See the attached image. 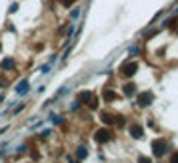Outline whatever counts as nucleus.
<instances>
[{
	"mask_svg": "<svg viewBox=\"0 0 178 163\" xmlns=\"http://www.w3.org/2000/svg\"><path fill=\"white\" fill-rule=\"evenodd\" d=\"M136 70H138V65H136V62H126V65L120 67V73H122L124 77H132Z\"/></svg>",
	"mask_w": 178,
	"mask_h": 163,
	"instance_id": "7ed1b4c3",
	"label": "nucleus"
},
{
	"mask_svg": "<svg viewBox=\"0 0 178 163\" xmlns=\"http://www.w3.org/2000/svg\"><path fill=\"white\" fill-rule=\"evenodd\" d=\"M86 99H90V93L86 91V93H82L80 95V101H86Z\"/></svg>",
	"mask_w": 178,
	"mask_h": 163,
	"instance_id": "1a4fd4ad",
	"label": "nucleus"
},
{
	"mask_svg": "<svg viewBox=\"0 0 178 163\" xmlns=\"http://www.w3.org/2000/svg\"><path fill=\"white\" fill-rule=\"evenodd\" d=\"M110 131L108 129H98L96 131V135H94V139L98 141V143H106V141H110Z\"/></svg>",
	"mask_w": 178,
	"mask_h": 163,
	"instance_id": "20e7f679",
	"label": "nucleus"
},
{
	"mask_svg": "<svg viewBox=\"0 0 178 163\" xmlns=\"http://www.w3.org/2000/svg\"><path fill=\"white\" fill-rule=\"evenodd\" d=\"M26 87H28V85L22 83V85H18V89H16V91H18V93H26Z\"/></svg>",
	"mask_w": 178,
	"mask_h": 163,
	"instance_id": "6e6552de",
	"label": "nucleus"
},
{
	"mask_svg": "<svg viewBox=\"0 0 178 163\" xmlns=\"http://www.w3.org/2000/svg\"><path fill=\"white\" fill-rule=\"evenodd\" d=\"M134 93H136V87H134L132 83H128V85L124 87V95H126V97H132Z\"/></svg>",
	"mask_w": 178,
	"mask_h": 163,
	"instance_id": "423d86ee",
	"label": "nucleus"
},
{
	"mask_svg": "<svg viewBox=\"0 0 178 163\" xmlns=\"http://www.w3.org/2000/svg\"><path fill=\"white\" fill-rule=\"evenodd\" d=\"M130 135H132L134 139H142V137H144V131H142V127H140L138 123H132V125H130Z\"/></svg>",
	"mask_w": 178,
	"mask_h": 163,
	"instance_id": "39448f33",
	"label": "nucleus"
},
{
	"mask_svg": "<svg viewBox=\"0 0 178 163\" xmlns=\"http://www.w3.org/2000/svg\"><path fill=\"white\" fill-rule=\"evenodd\" d=\"M172 161H178V155H174V157H172Z\"/></svg>",
	"mask_w": 178,
	"mask_h": 163,
	"instance_id": "ddd939ff",
	"label": "nucleus"
},
{
	"mask_svg": "<svg viewBox=\"0 0 178 163\" xmlns=\"http://www.w3.org/2000/svg\"><path fill=\"white\" fill-rule=\"evenodd\" d=\"M152 151H154L156 157H162V155H164V151H166V143H164V139L152 141Z\"/></svg>",
	"mask_w": 178,
	"mask_h": 163,
	"instance_id": "f257e3e1",
	"label": "nucleus"
},
{
	"mask_svg": "<svg viewBox=\"0 0 178 163\" xmlns=\"http://www.w3.org/2000/svg\"><path fill=\"white\" fill-rule=\"evenodd\" d=\"M78 157H86V147H84V149H80V151H78Z\"/></svg>",
	"mask_w": 178,
	"mask_h": 163,
	"instance_id": "9b49d317",
	"label": "nucleus"
},
{
	"mask_svg": "<svg viewBox=\"0 0 178 163\" xmlns=\"http://www.w3.org/2000/svg\"><path fill=\"white\" fill-rule=\"evenodd\" d=\"M60 2H62L64 6H68V4H72V0H60Z\"/></svg>",
	"mask_w": 178,
	"mask_h": 163,
	"instance_id": "f8f14e48",
	"label": "nucleus"
},
{
	"mask_svg": "<svg viewBox=\"0 0 178 163\" xmlns=\"http://www.w3.org/2000/svg\"><path fill=\"white\" fill-rule=\"evenodd\" d=\"M114 99H116V93H114V91H104V101L110 103V101H114Z\"/></svg>",
	"mask_w": 178,
	"mask_h": 163,
	"instance_id": "0eeeda50",
	"label": "nucleus"
},
{
	"mask_svg": "<svg viewBox=\"0 0 178 163\" xmlns=\"http://www.w3.org/2000/svg\"><path fill=\"white\" fill-rule=\"evenodd\" d=\"M152 99H154V95L150 93V91H144V93L138 95V105L140 107H148L150 103H152Z\"/></svg>",
	"mask_w": 178,
	"mask_h": 163,
	"instance_id": "f03ea898",
	"label": "nucleus"
},
{
	"mask_svg": "<svg viewBox=\"0 0 178 163\" xmlns=\"http://www.w3.org/2000/svg\"><path fill=\"white\" fill-rule=\"evenodd\" d=\"M12 65H14L12 60H4V67H6V69H12Z\"/></svg>",
	"mask_w": 178,
	"mask_h": 163,
	"instance_id": "9d476101",
	"label": "nucleus"
}]
</instances>
